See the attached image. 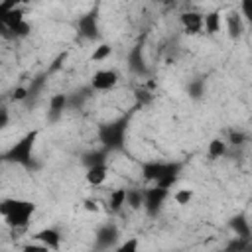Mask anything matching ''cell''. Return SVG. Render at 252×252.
Returning a JSON list of instances; mask_svg holds the SVG:
<instances>
[{
	"instance_id": "1",
	"label": "cell",
	"mask_w": 252,
	"mask_h": 252,
	"mask_svg": "<svg viewBox=\"0 0 252 252\" xmlns=\"http://www.w3.org/2000/svg\"><path fill=\"white\" fill-rule=\"evenodd\" d=\"M36 211V205L30 201H18V199H6L0 205V213L4 217V223L12 229H24L30 223L32 213Z\"/></svg>"
},
{
	"instance_id": "2",
	"label": "cell",
	"mask_w": 252,
	"mask_h": 252,
	"mask_svg": "<svg viewBox=\"0 0 252 252\" xmlns=\"http://www.w3.org/2000/svg\"><path fill=\"white\" fill-rule=\"evenodd\" d=\"M36 138H38V130L26 134V136H24L20 142H16V146L10 150L8 158L14 160V161H18V163H28L30 158H32V148H34Z\"/></svg>"
},
{
	"instance_id": "3",
	"label": "cell",
	"mask_w": 252,
	"mask_h": 252,
	"mask_svg": "<svg viewBox=\"0 0 252 252\" xmlns=\"http://www.w3.org/2000/svg\"><path fill=\"white\" fill-rule=\"evenodd\" d=\"M180 165L176 163H146L144 165V178L150 180V182H158L161 176L165 174H178Z\"/></svg>"
},
{
	"instance_id": "4",
	"label": "cell",
	"mask_w": 252,
	"mask_h": 252,
	"mask_svg": "<svg viewBox=\"0 0 252 252\" xmlns=\"http://www.w3.org/2000/svg\"><path fill=\"white\" fill-rule=\"evenodd\" d=\"M116 83H118V75L111 69H103V71H97L93 75L91 85H93L95 91H111Z\"/></svg>"
},
{
	"instance_id": "5",
	"label": "cell",
	"mask_w": 252,
	"mask_h": 252,
	"mask_svg": "<svg viewBox=\"0 0 252 252\" xmlns=\"http://www.w3.org/2000/svg\"><path fill=\"white\" fill-rule=\"evenodd\" d=\"M203 18L205 16L199 14V12H183L182 14V24H183L187 34L195 36V34H199L203 30Z\"/></svg>"
},
{
	"instance_id": "6",
	"label": "cell",
	"mask_w": 252,
	"mask_h": 252,
	"mask_svg": "<svg viewBox=\"0 0 252 252\" xmlns=\"http://www.w3.org/2000/svg\"><path fill=\"white\" fill-rule=\"evenodd\" d=\"M165 195H167V189H161V187H154V189H148L146 193H144V205L148 207V211L150 213H154L160 205H161V201L165 199Z\"/></svg>"
},
{
	"instance_id": "7",
	"label": "cell",
	"mask_w": 252,
	"mask_h": 252,
	"mask_svg": "<svg viewBox=\"0 0 252 252\" xmlns=\"http://www.w3.org/2000/svg\"><path fill=\"white\" fill-rule=\"evenodd\" d=\"M107 176H109L107 165L97 163V165H91V167H89V172L85 174V180H87V183H89V185L99 187V185H103V183L107 182Z\"/></svg>"
},
{
	"instance_id": "8",
	"label": "cell",
	"mask_w": 252,
	"mask_h": 252,
	"mask_svg": "<svg viewBox=\"0 0 252 252\" xmlns=\"http://www.w3.org/2000/svg\"><path fill=\"white\" fill-rule=\"evenodd\" d=\"M34 238H36L38 242L46 244V246L51 248V250H57V248H59V242H61V236H59V232H57L55 229H44V230L36 232Z\"/></svg>"
},
{
	"instance_id": "9",
	"label": "cell",
	"mask_w": 252,
	"mask_h": 252,
	"mask_svg": "<svg viewBox=\"0 0 252 252\" xmlns=\"http://www.w3.org/2000/svg\"><path fill=\"white\" fill-rule=\"evenodd\" d=\"M24 16H26V10H22V8L18 6V8L10 10V12H2V14H0V22H2V26H4V28L12 30L16 24H20V22H24V20H26Z\"/></svg>"
},
{
	"instance_id": "10",
	"label": "cell",
	"mask_w": 252,
	"mask_h": 252,
	"mask_svg": "<svg viewBox=\"0 0 252 252\" xmlns=\"http://www.w3.org/2000/svg\"><path fill=\"white\" fill-rule=\"evenodd\" d=\"M79 28H81V34L85 36V38H89V40H95V38H97V34H99L95 16H85V18H81Z\"/></svg>"
},
{
	"instance_id": "11",
	"label": "cell",
	"mask_w": 252,
	"mask_h": 252,
	"mask_svg": "<svg viewBox=\"0 0 252 252\" xmlns=\"http://www.w3.org/2000/svg\"><path fill=\"white\" fill-rule=\"evenodd\" d=\"M126 197H128V189H115V191H111V195H109V207H111V211H120L124 205H126Z\"/></svg>"
},
{
	"instance_id": "12",
	"label": "cell",
	"mask_w": 252,
	"mask_h": 252,
	"mask_svg": "<svg viewBox=\"0 0 252 252\" xmlns=\"http://www.w3.org/2000/svg\"><path fill=\"white\" fill-rule=\"evenodd\" d=\"M203 28L207 34H217L221 30V12H209L203 18Z\"/></svg>"
},
{
	"instance_id": "13",
	"label": "cell",
	"mask_w": 252,
	"mask_h": 252,
	"mask_svg": "<svg viewBox=\"0 0 252 252\" xmlns=\"http://www.w3.org/2000/svg\"><path fill=\"white\" fill-rule=\"evenodd\" d=\"M207 152H209L211 158H221V156H225V152H227V142L221 140V138H213V140L209 142Z\"/></svg>"
},
{
	"instance_id": "14",
	"label": "cell",
	"mask_w": 252,
	"mask_h": 252,
	"mask_svg": "<svg viewBox=\"0 0 252 252\" xmlns=\"http://www.w3.org/2000/svg\"><path fill=\"white\" fill-rule=\"evenodd\" d=\"M65 105H67V97H65V95H53L51 101H49V111L57 116L59 113H63Z\"/></svg>"
},
{
	"instance_id": "15",
	"label": "cell",
	"mask_w": 252,
	"mask_h": 252,
	"mask_svg": "<svg viewBox=\"0 0 252 252\" xmlns=\"http://www.w3.org/2000/svg\"><path fill=\"white\" fill-rule=\"evenodd\" d=\"M126 205H130L132 209H140V207L144 205V193H142V191H134V189H128Z\"/></svg>"
},
{
	"instance_id": "16",
	"label": "cell",
	"mask_w": 252,
	"mask_h": 252,
	"mask_svg": "<svg viewBox=\"0 0 252 252\" xmlns=\"http://www.w3.org/2000/svg\"><path fill=\"white\" fill-rule=\"evenodd\" d=\"M229 34H230V38H238L242 34L240 16H236V14H230L229 16Z\"/></svg>"
},
{
	"instance_id": "17",
	"label": "cell",
	"mask_w": 252,
	"mask_h": 252,
	"mask_svg": "<svg viewBox=\"0 0 252 252\" xmlns=\"http://www.w3.org/2000/svg\"><path fill=\"white\" fill-rule=\"evenodd\" d=\"M111 53H113V47L107 46V44H101L99 47H95L91 59H93V61H105L107 57H111Z\"/></svg>"
},
{
	"instance_id": "18",
	"label": "cell",
	"mask_w": 252,
	"mask_h": 252,
	"mask_svg": "<svg viewBox=\"0 0 252 252\" xmlns=\"http://www.w3.org/2000/svg\"><path fill=\"white\" fill-rule=\"evenodd\" d=\"M191 199H193V191H191V189H178V191L174 193V201H176L178 205H189Z\"/></svg>"
},
{
	"instance_id": "19",
	"label": "cell",
	"mask_w": 252,
	"mask_h": 252,
	"mask_svg": "<svg viewBox=\"0 0 252 252\" xmlns=\"http://www.w3.org/2000/svg\"><path fill=\"white\" fill-rule=\"evenodd\" d=\"M232 229L236 230V234L240 236V238H248V225H246V221L242 219V217H238V219H234L232 221Z\"/></svg>"
},
{
	"instance_id": "20",
	"label": "cell",
	"mask_w": 252,
	"mask_h": 252,
	"mask_svg": "<svg viewBox=\"0 0 252 252\" xmlns=\"http://www.w3.org/2000/svg\"><path fill=\"white\" fill-rule=\"evenodd\" d=\"M176 180H178V174H165V176H161V178L156 182V185L161 187V189H170V187L176 183Z\"/></svg>"
},
{
	"instance_id": "21",
	"label": "cell",
	"mask_w": 252,
	"mask_h": 252,
	"mask_svg": "<svg viewBox=\"0 0 252 252\" xmlns=\"http://www.w3.org/2000/svg\"><path fill=\"white\" fill-rule=\"evenodd\" d=\"M10 32H12L14 36H18V38H26V36H28V34L32 32V26H30V24H28V22L24 20V22L16 24V26H14V28H12Z\"/></svg>"
},
{
	"instance_id": "22",
	"label": "cell",
	"mask_w": 252,
	"mask_h": 252,
	"mask_svg": "<svg viewBox=\"0 0 252 252\" xmlns=\"http://www.w3.org/2000/svg\"><path fill=\"white\" fill-rule=\"evenodd\" d=\"M138 246H140V242H138V238H128L126 242H122L120 246H118V250H122V252H134V250H138Z\"/></svg>"
},
{
	"instance_id": "23",
	"label": "cell",
	"mask_w": 252,
	"mask_h": 252,
	"mask_svg": "<svg viewBox=\"0 0 252 252\" xmlns=\"http://www.w3.org/2000/svg\"><path fill=\"white\" fill-rule=\"evenodd\" d=\"M240 12L248 22H252V0H242L240 2Z\"/></svg>"
},
{
	"instance_id": "24",
	"label": "cell",
	"mask_w": 252,
	"mask_h": 252,
	"mask_svg": "<svg viewBox=\"0 0 252 252\" xmlns=\"http://www.w3.org/2000/svg\"><path fill=\"white\" fill-rule=\"evenodd\" d=\"M18 6H20V0H2V2H0V14L10 12V10L18 8Z\"/></svg>"
},
{
	"instance_id": "25",
	"label": "cell",
	"mask_w": 252,
	"mask_h": 252,
	"mask_svg": "<svg viewBox=\"0 0 252 252\" xmlns=\"http://www.w3.org/2000/svg\"><path fill=\"white\" fill-rule=\"evenodd\" d=\"M26 97H28V89L26 87H16L14 93H12V101H16V103L26 101Z\"/></svg>"
},
{
	"instance_id": "26",
	"label": "cell",
	"mask_w": 252,
	"mask_h": 252,
	"mask_svg": "<svg viewBox=\"0 0 252 252\" xmlns=\"http://www.w3.org/2000/svg\"><path fill=\"white\" fill-rule=\"evenodd\" d=\"M83 207H85V211H89V213H97L101 209L97 199H85V201H83Z\"/></svg>"
},
{
	"instance_id": "27",
	"label": "cell",
	"mask_w": 252,
	"mask_h": 252,
	"mask_svg": "<svg viewBox=\"0 0 252 252\" xmlns=\"http://www.w3.org/2000/svg\"><path fill=\"white\" fill-rule=\"evenodd\" d=\"M229 140H230V144H234V146H240V144H244V142H246V136H244L242 132H230Z\"/></svg>"
},
{
	"instance_id": "28",
	"label": "cell",
	"mask_w": 252,
	"mask_h": 252,
	"mask_svg": "<svg viewBox=\"0 0 252 252\" xmlns=\"http://www.w3.org/2000/svg\"><path fill=\"white\" fill-rule=\"evenodd\" d=\"M6 124H8V113H6V111H2V118H0V126L4 128Z\"/></svg>"
},
{
	"instance_id": "29",
	"label": "cell",
	"mask_w": 252,
	"mask_h": 252,
	"mask_svg": "<svg viewBox=\"0 0 252 252\" xmlns=\"http://www.w3.org/2000/svg\"><path fill=\"white\" fill-rule=\"evenodd\" d=\"M20 4H24V6H28V4H32V0H20Z\"/></svg>"
},
{
	"instance_id": "30",
	"label": "cell",
	"mask_w": 252,
	"mask_h": 252,
	"mask_svg": "<svg viewBox=\"0 0 252 252\" xmlns=\"http://www.w3.org/2000/svg\"><path fill=\"white\" fill-rule=\"evenodd\" d=\"M163 2H174V0H163Z\"/></svg>"
}]
</instances>
